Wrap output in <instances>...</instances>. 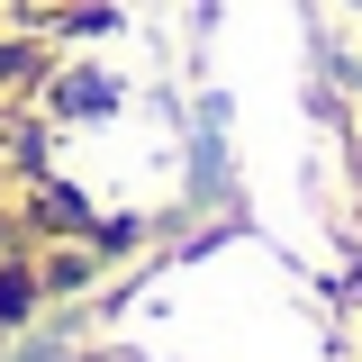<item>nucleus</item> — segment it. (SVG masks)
Masks as SVG:
<instances>
[{
  "instance_id": "obj_1",
  "label": "nucleus",
  "mask_w": 362,
  "mask_h": 362,
  "mask_svg": "<svg viewBox=\"0 0 362 362\" xmlns=\"http://www.w3.org/2000/svg\"><path fill=\"white\" fill-rule=\"evenodd\" d=\"M28 299H37V281L9 263V272H0V317H28Z\"/></svg>"
}]
</instances>
